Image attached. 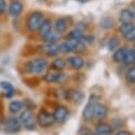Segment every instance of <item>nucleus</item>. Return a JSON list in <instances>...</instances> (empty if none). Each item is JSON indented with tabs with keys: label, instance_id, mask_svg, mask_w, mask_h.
Instances as JSON below:
<instances>
[{
	"label": "nucleus",
	"instance_id": "obj_1",
	"mask_svg": "<svg viewBox=\"0 0 135 135\" xmlns=\"http://www.w3.org/2000/svg\"><path fill=\"white\" fill-rule=\"evenodd\" d=\"M48 66L49 63L46 56H35L25 63L23 69L28 75L41 76L47 71Z\"/></svg>",
	"mask_w": 135,
	"mask_h": 135
},
{
	"label": "nucleus",
	"instance_id": "obj_2",
	"mask_svg": "<svg viewBox=\"0 0 135 135\" xmlns=\"http://www.w3.org/2000/svg\"><path fill=\"white\" fill-rule=\"evenodd\" d=\"M45 20V15L41 11H31L26 18L25 27L29 33H35L38 31L43 21Z\"/></svg>",
	"mask_w": 135,
	"mask_h": 135
},
{
	"label": "nucleus",
	"instance_id": "obj_3",
	"mask_svg": "<svg viewBox=\"0 0 135 135\" xmlns=\"http://www.w3.org/2000/svg\"><path fill=\"white\" fill-rule=\"evenodd\" d=\"M19 120L21 123V127L25 128L26 130L33 131L36 129L37 121H36V116L34 115L32 110L25 109L20 114H19Z\"/></svg>",
	"mask_w": 135,
	"mask_h": 135
},
{
	"label": "nucleus",
	"instance_id": "obj_4",
	"mask_svg": "<svg viewBox=\"0 0 135 135\" xmlns=\"http://www.w3.org/2000/svg\"><path fill=\"white\" fill-rule=\"evenodd\" d=\"M99 102V98L97 95H91L87 101L86 105L84 107L83 109V112H82V117L85 121L89 122V121H93L94 120V115H95V109H96V105L97 103Z\"/></svg>",
	"mask_w": 135,
	"mask_h": 135
},
{
	"label": "nucleus",
	"instance_id": "obj_5",
	"mask_svg": "<svg viewBox=\"0 0 135 135\" xmlns=\"http://www.w3.org/2000/svg\"><path fill=\"white\" fill-rule=\"evenodd\" d=\"M36 121H37V124L42 129L51 128L55 123L54 118H53V115L50 112L46 111V110H41L38 112V114L36 115Z\"/></svg>",
	"mask_w": 135,
	"mask_h": 135
},
{
	"label": "nucleus",
	"instance_id": "obj_6",
	"mask_svg": "<svg viewBox=\"0 0 135 135\" xmlns=\"http://www.w3.org/2000/svg\"><path fill=\"white\" fill-rule=\"evenodd\" d=\"M67 78H68V76L64 71L49 70L43 75V80L46 83H63L67 80Z\"/></svg>",
	"mask_w": 135,
	"mask_h": 135
},
{
	"label": "nucleus",
	"instance_id": "obj_7",
	"mask_svg": "<svg viewBox=\"0 0 135 135\" xmlns=\"http://www.w3.org/2000/svg\"><path fill=\"white\" fill-rule=\"evenodd\" d=\"M53 118L56 123H64L69 117V110L64 104H57L53 110Z\"/></svg>",
	"mask_w": 135,
	"mask_h": 135
},
{
	"label": "nucleus",
	"instance_id": "obj_8",
	"mask_svg": "<svg viewBox=\"0 0 135 135\" xmlns=\"http://www.w3.org/2000/svg\"><path fill=\"white\" fill-rule=\"evenodd\" d=\"M66 63H67V66H68L69 68H71L73 70H81L85 65L84 59L80 54H76V53L69 54L67 56Z\"/></svg>",
	"mask_w": 135,
	"mask_h": 135
},
{
	"label": "nucleus",
	"instance_id": "obj_9",
	"mask_svg": "<svg viewBox=\"0 0 135 135\" xmlns=\"http://www.w3.org/2000/svg\"><path fill=\"white\" fill-rule=\"evenodd\" d=\"M84 93L83 90H81L80 88L74 87V88H69L67 89V98L66 100L70 101L74 104H81L84 101Z\"/></svg>",
	"mask_w": 135,
	"mask_h": 135
},
{
	"label": "nucleus",
	"instance_id": "obj_10",
	"mask_svg": "<svg viewBox=\"0 0 135 135\" xmlns=\"http://www.w3.org/2000/svg\"><path fill=\"white\" fill-rule=\"evenodd\" d=\"M53 32V21L51 18H45V20L43 21L42 26L40 27L37 34L40 36V38L42 40V42H44L51 33Z\"/></svg>",
	"mask_w": 135,
	"mask_h": 135
},
{
	"label": "nucleus",
	"instance_id": "obj_11",
	"mask_svg": "<svg viewBox=\"0 0 135 135\" xmlns=\"http://www.w3.org/2000/svg\"><path fill=\"white\" fill-rule=\"evenodd\" d=\"M21 123L18 117L16 116H10L4 120V130L8 133H17L21 130Z\"/></svg>",
	"mask_w": 135,
	"mask_h": 135
},
{
	"label": "nucleus",
	"instance_id": "obj_12",
	"mask_svg": "<svg viewBox=\"0 0 135 135\" xmlns=\"http://www.w3.org/2000/svg\"><path fill=\"white\" fill-rule=\"evenodd\" d=\"M23 12V3L20 0H11L8 6V13L12 18H18Z\"/></svg>",
	"mask_w": 135,
	"mask_h": 135
},
{
	"label": "nucleus",
	"instance_id": "obj_13",
	"mask_svg": "<svg viewBox=\"0 0 135 135\" xmlns=\"http://www.w3.org/2000/svg\"><path fill=\"white\" fill-rule=\"evenodd\" d=\"M69 26H70V22L67 17H57L53 21V31L63 35L67 32Z\"/></svg>",
	"mask_w": 135,
	"mask_h": 135
},
{
	"label": "nucleus",
	"instance_id": "obj_14",
	"mask_svg": "<svg viewBox=\"0 0 135 135\" xmlns=\"http://www.w3.org/2000/svg\"><path fill=\"white\" fill-rule=\"evenodd\" d=\"M42 52L45 54L46 57H56L60 54L59 44L52 43H44L42 46Z\"/></svg>",
	"mask_w": 135,
	"mask_h": 135
},
{
	"label": "nucleus",
	"instance_id": "obj_15",
	"mask_svg": "<svg viewBox=\"0 0 135 135\" xmlns=\"http://www.w3.org/2000/svg\"><path fill=\"white\" fill-rule=\"evenodd\" d=\"M109 115V108L103 104L98 102L95 109V115H94V119L98 120V121H103Z\"/></svg>",
	"mask_w": 135,
	"mask_h": 135
},
{
	"label": "nucleus",
	"instance_id": "obj_16",
	"mask_svg": "<svg viewBox=\"0 0 135 135\" xmlns=\"http://www.w3.org/2000/svg\"><path fill=\"white\" fill-rule=\"evenodd\" d=\"M49 67H50L51 70H54V71H64L65 68L67 67L66 59H64L63 56L57 55L56 57H54V59L51 61Z\"/></svg>",
	"mask_w": 135,
	"mask_h": 135
},
{
	"label": "nucleus",
	"instance_id": "obj_17",
	"mask_svg": "<svg viewBox=\"0 0 135 135\" xmlns=\"http://www.w3.org/2000/svg\"><path fill=\"white\" fill-rule=\"evenodd\" d=\"M8 109H9V112L11 115H13V116L19 115L25 110V102L21 100H12L9 103Z\"/></svg>",
	"mask_w": 135,
	"mask_h": 135
},
{
	"label": "nucleus",
	"instance_id": "obj_18",
	"mask_svg": "<svg viewBox=\"0 0 135 135\" xmlns=\"http://www.w3.org/2000/svg\"><path fill=\"white\" fill-rule=\"evenodd\" d=\"M112 128L109 123L104 121H99L95 127V133L94 135H112Z\"/></svg>",
	"mask_w": 135,
	"mask_h": 135
},
{
	"label": "nucleus",
	"instance_id": "obj_19",
	"mask_svg": "<svg viewBox=\"0 0 135 135\" xmlns=\"http://www.w3.org/2000/svg\"><path fill=\"white\" fill-rule=\"evenodd\" d=\"M127 51H128V47H126V46H120L119 48H117L113 52V55H112L113 62L116 64H123Z\"/></svg>",
	"mask_w": 135,
	"mask_h": 135
},
{
	"label": "nucleus",
	"instance_id": "obj_20",
	"mask_svg": "<svg viewBox=\"0 0 135 135\" xmlns=\"http://www.w3.org/2000/svg\"><path fill=\"white\" fill-rule=\"evenodd\" d=\"M0 86L3 89V94H4L6 98L11 99L15 95V89H14V86L12 85V83H10L8 81H1L0 82Z\"/></svg>",
	"mask_w": 135,
	"mask_h": 135
},
{
	"label": "nucleus",
	"instance_id": "obj_21",
	"mask_svg": "<svg viewBox=\"0 0 135 135\" xmlns=\"http://www.w3.org/2000/svg\"><path fill=\"white\" fill-rule=\"evenodd\" d=\"M59 49H60V53H63V54H73L74 51H73V47H71V44L68 40H65V41H61L59 43Z\"/></svg>",
	"mask_w": 135,
	"mask_h": 135
},
{
	"label": "nucleus",
	"instance_id": "obj_22",
	"mask_svg": "<svg viewBox=\"0 0 135 135\" xmlns=\"http://www.w3.org/2000/svg\"><path fill=\"white\" fill-rule=\"evenodd\" d=\"M119 47H120V37L118 35H112L108 41V50L114 52Z\"/></svg>",
	"mask_w": 135,
	"mask_h": 135
},
{
	"label": "nucleus",
	"instance_id": "obj_23",
	"mask_svg": "<svg viewBox=\"0 0 135 135\" xmlns=\"http://www.w3.org/2000/svg\"><path fill=\"white\" fill-rule=\"evenodd\" d=\"M84 35V32L77 30V29H73L71 31H69L66 35V40L69 41H77V42H81L82 37Z\"/></svg>",
	"mask_w": 135,
	"mask_h": 135
},
{
	"label": "nucleus",
	"instance_id": "obj_24",
	"mask_svg": "<svg viewBox=\"0 0 135 135\" xmlns=\"http://www.w3.org/2000/svg\"><path fill=\"white\" fill-rule=\"evenodd\" d=\"M123 64L126 66H131V65H134L135 64V48L134 47L128 48V51H127V54H126Z\"/></svg>",
	"mask_w": 135,
	"mask_h": 135
},
{
	"label": "nucleus",
	"instance_id": "obj_25",
	"mask_svg": "<svg viewBox=\"0 0 135 135\" xmlns=\"http://www.w3.org/2000/svg\"><path fill=\"white\" fill-rule=\"evenodd\" d=\"M115 27V21L112 17L107 16L100 20V28L103 30H111Z\"/></svg>",
	"mask_w": 135,
	"mask_h": 135
},
{
	"label": "nucleus",
	"instance_id": "obj_26",
	"mask_svg": "<svg viewBox=\"0 0 135 135\" xmlns=\"http://www.w3.org/2000/svg\"><path fill=\"white\" fill-rule=\"evenodd\" d=\"M134 22H131V23H120V26L118 27V33L121 37H126V35L128 33L132 30V28L134 27Z\"/></svg>",
	"mask_w": 135,
	"mask_h": 135
},
{
	"label": "nucleus",
	"instance_id": "obj_27",
	"mask_svg": "<svg viewBox=\"0 0 135 135\" xmlns=\"http://www.w3.org/2000/svg\"><path fill=\"white\" fill-rule=\"evenodd\" d=\"M126 80L130 84L135 83V64L129 66V68L126 71Z\"/></svg>",
	"mask_w": 135,
	"mask_h": 135
},
{
	"label": "nucleus",
	"instance_id": "obj_28",
	"mask_svg": "<svg viewBox=\"0 0 135 135\" xmlns=\"http://www.w3.org/2000/svg\"><path fill=\"white\" fill-rule=\"evenodd\" d=\"M81 43L84 44V45L87 47V46H89V45H91V44L95 43V36L91 35V34H87V33H84V35H83V37H82V40H81Z\"/></svg>",
	"mask_w": 135,
	"mask_h": 135
},
{
	"label": "nucleus",
	"instance_id": "obj_29",
	"mask_svg": "<svg viewBox=\"0 0 135 135\" xmlns=\"http://www.w3.org/2000/svg\"><path fill=\"white\" fill-rule=\"evenodd\" d=\"M124 40H126L127 42H130V43H135V25H134V27L132 28V30L126 35Z\"/></svg>",
	"mask_w": 135,
	"mask_h": 135
},
{
	"label": "nucleus",
	"instance_id": "obj_30",
	"mask_svg": "<svg viewBox=\"0 0 135 135\" xmlns=\"http://www.w3.org/2000/svg\"><path fill=\"white\" fill-rule=\"evenodd\" d=\"M122 120L120 119V118H113V120L111 121V123H110V127L112 128V130H114L116 127H119L120 128V126H122Z\"/></svg>",
	"mask_w": 135,
	"mask_h": 135
},
{
	"label": "nucleus",
	"instance_id": "obj_31",
	"mask_svg": "<svg viewBox=\"0 0 135 135\" xmlns=\"http://www.w3.org/2000/svg\"><path fill=\"white\" fill-rule=\"evenodd\" d=\"M8 11V2L7 0H0V15H3Z\"/></svg>",
	"mask_w": 135,
	"mask_h": 135
},
{
	"label": "nucleus",
	"instance_id": "obj_32",
	"mask_svg": "<svg viewBox=\"0 0 135 135\" xmlns=\"http://www.w3.org/2000/svg\"><path fill=\"white\" fill-rule=\"evenodd\" d=\"M75 29H77V30H80V31L84 32V31L87 29V23H86V22H84V21H79V22H77V23H76V28H75Z\"/></svg>",
	"mask_w": 135,
	"mask_h": 135
},
{
	"label": "nucleus",
	"instance_id": "obj_33",
	"mask_svg": "<svg viewBox=\"0 0 135 135\" xmlns=\"http://www.w3.org/2000/svg\"><path fill=\"white\" fill-rule=\"evenodd\" d=\"M114 135H132V133L128 130H118L114 133Z\"/></svg>",
	"mask_w": 135,
	"mask_h": 135
},
{
	"label": "nucleus",
	"instance_id": "obj_34",
	"mask_svg": "<svg viewBox=\"0 0 135 135\" xmlns=\"http://www.w3.org/2000/svg\"><path fill=\"white\" fill-rule=\"evenodd\" d=\"M81 135H93L91 133H89V132H84V133H82Z\"/></svg>",
	"mask_w": 135,
	"mask_h": 135
},
{
	"label": "nucleus",
	"instance_id": "obj_35",
	"mask_svg": "<svg viewBox=\"0 0 135 135\" xmlns=\"http://www.w3.org/2000/svg\"><path fill=\"white\" fill-rule=\"evenodd\" d=\"M78 1H79V2H81V3H84V2H87L88 0H78Z\"/></svg>",
	"mask_w": 135,
	"mask_h": 135
},
{
	"label": "nucleus",
	"instance_id": "obj_36",
	"mask_svg": "<svg viewBox=\"0 0 135 135\" xmlns=\"http://www.w3.org/2000/svg\"><path fill=\"white\" fill-rule=\"evenodd\" d=\"M0 127H1V116H0Z\"/></svg>",
	"mask_w": 135,
	"mask_h": 135
},
{
	"label": "nucleus",
	"instance_id": "obj_37",
	"mask_svg": "<svg viewBox=\"0 0 135 135\" xmlns=\"http://www.w3.org/2000/svg\"><path fill=\"white\" fill-rule=\"evenodd\" d=\"M42 1H47V0H42Z\"/></svg>",
	"mask_w": 135,
	"mask_h": 135
}]
</instances>
